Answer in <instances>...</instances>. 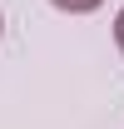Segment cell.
Masks as SVG:
<instances>
[{
  "label": "cell",
  "instance_id": "6da1fadb",
  "mask_svg": "<svg viewBox=\"0 0 124 129\" xmlns=\"http://www.w3.org/2000/svg\"><path fill=\"white\" fill-rule=\"evenodd\" d=\"M55 10H65V15H89V10H99L104 0H50Z\"/></svg>",
  "mask_w": 124,
  "mask_h": 129
},
{
  "label": "cell",
  "instance_id": "7a4b0ae2",
  "mask_svg": "<svg viewBox=\"0 0 124 129\" xmlns=\"http://www.w3.org/2000/svg\"><path fill=\"white\" fill-rule=\"evenodd\" d=\"M114 40H119V50H124V10H119V20H114Z\"/></svg>",
  "mask_w": 124,
  "mask_h": 129
},
{
  "label": "cell",
  "instance_id": "3957f363",
  "mask_svg": "<svg viewBox=\"0 0 124 129\" xmlns=\"http://www.w3.org/2000/svg\"><path fill=\"white\" fill-rule=\"evenodd\" d=\"M0 25H5V20H0Z\"/></svg>",
  "mask_w": 124,
  "mask_h": 129
}]
</instances>
